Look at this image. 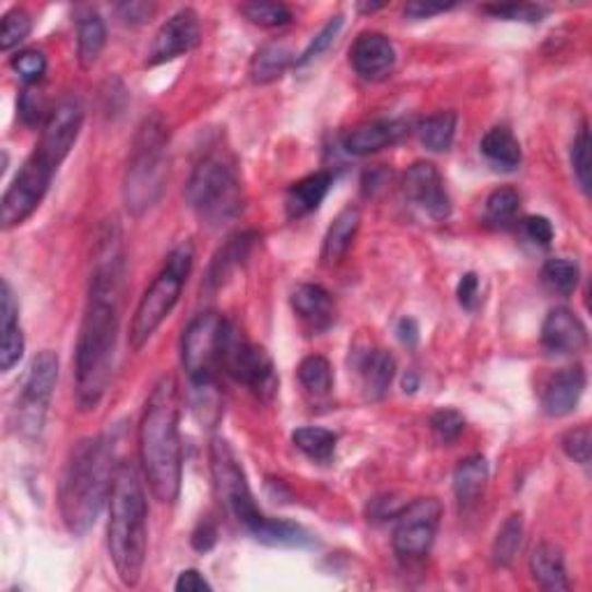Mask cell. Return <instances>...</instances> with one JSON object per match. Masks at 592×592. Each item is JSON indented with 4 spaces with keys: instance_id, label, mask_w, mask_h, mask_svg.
<instances>
[{
    "instance_id": "6da1fadb",
    "label": "cell",
    "mask_w": 592,
    "mask_h": 592,
    "mask_svg": "<svg viewBox=\"0 0 592 592\" xmlns=\"http://www.w3.org/2000/svg\"><path fill=\"white\" fill-rule=\"evenodd\" d=\"M126 292V254L121 227L107 223L95 248V267L88 283V299L74 347L76 405L82 412L103 403L114 368V354L121 327Z\"/></svg>"
},
{
    "instance_id": "7a4b0ae2",
    "label": "cell",
    "mask_w": 592,
    "mask_h": 592,
    "mask_svg": "<svg viewBox=\"0 0 592 592\" xmlns=\"http://www.w3.org/2000/svg\"><path fill=\"white\" fill-rule=\"evenodd\" d=\"M179 384L174 375L155 382L140 422V459L155 500L174 505L183 482V447L179 433Z\"/></svg>"
},
{
    "instance_id": "3957f363",
    "label": "cell",
    "mask_w": 592,
    "mask_h": 592,
    "mask_svg": "<svg viewBox=\"0 0 592 592\" xmlns=\"http://www.w3.org/2000/svg\"><path fill=\"white\" fill-rule=\"evenodd\" d=\"M116 467L114 447L105 436L86 438L70 451L58 486V509L74 537L86 535L109 505Z\"/></svg>"
},
{
    "instance_id": "277c9868",
    "label": "cell",
    "mask_w": 592,
    "mask_h": 592,
    "mask_svg": "<svg viewBox=\"0 0 592 592\" xmlns=\"http://www.w3.org/2000/svg\"><path fill=\"white\" fill-rule=\"evenodd\" d=\"M209 461H211V477L215 493H218L221 505L234 519V523L244 528L252 540L267 546H285V548H304L312 544L310 532L301 525L283 521V519H269L262 514V509L254 502L250 490L246 470L239 463L229 442L221 436H215L209 447Z\"/></svg>"
},
{
    "instance_id": "5b68a950",
    "label": "cell",
    "mask_w": 592,
    "mask_h": 592,
    "mask_svg": "<svg viewBox=\"0 0 592 592\" xmlns=\"http://www.w3.org/2000/svg\"><path fill=\"white\" fill-rule=\"evenodd\" d=\"M107 548L123 585L142 581L149 548V502L140 472L132 463H118L109 496Z\"/></svg>"
},
{
    "instance_id": "8992f818",
    "label": "cell",
    "mask_w": 592,
    "mask_h": 592,
    "mask_svg": "<svg viewBox=\"0 0 592 592\" xmlns=\"http://www.w3.org/2000/svg\"><path fill=\"white\" fill-rule=\"evenodd\" d=\"M169 130L161 114L146 116L137 128L123 176V202L128 213L142 215L153 209L165 192L169 174Z\"/></svg>"
},
{
    "instance_id": "52a82bcc",
    "label": "cell",
    "mask_w": 592,
    "mask_h": 592,
    "mask_svg": "<svg viewBox=\"0 0 592 592\" xmlns=\"http://www.w3.org/2000/svg\"><path fill=\"white\" fill-rule=\"evenodd\" d=\"M190 209L204 225L223 227L244 211V186L234 163L225 153H206L194 165L186 186Z\"/></svg>"
},
{
    "instance_id": "ba28073f",
    "label": "cell",
    "mask_w": 592,
    "mask_h": 592,
    "mask_svg": "<svg viewBox=\"0 0 592 592\" xmlns=\"http://www.w3.org/2000/svg\"><path fill=\"white\" fill-rule=\"evenodd\" d=\"M192 264H194V248L190 241L179 244L167 254L163 271L157 273V279L144 292L142 301L137 304L134 318L130 322L132 350H142L153 339V333L169 318V312L181 299V292L186 287Z\"/></svg>"
},
{
    "instance_id": "9c48e42d",
    "label": "cell",
    "mask_w": 592,
    "mask_h": 592,
    "mask_svg": "<svg viewBox=\"0 0 592 592\" xmlns=\"http://www.w3.org/2000/svg\"><path fill=\"white\" fill-rule=\"evenodd\" d=\"M221 364L227 375H232L239 384L248 387L260 401L269 403L273 401L275 393H279L281 380L269 352L260 345L248 343L244 335L234 329V324L229 327Z\"/></svg>"
},
{
    "instance_id": "30bf717a",
    "label": "cell",
    "mask_w": 592,
    "mask_h": 592,
    "mask_svg": "<svg viewBox=\"0 0 592 592\" xmlns=\"http://www.w3.org/2000/svg\"><path fill=\"white\" fill-rule=\"evenodd\" d=\"M58 163H54L43 151H33L24 167L19 169L14 181L3 194V229H12L24 225L31 215L39 209L47 197L54 176L58 171Z\"/></svg>"
},
{
    "instance_id": "8fae6325",
    "label": "cell",
    "mask_w": 592,
    "mask_h": 592,
    "mask_svg": "<svg viewBox=\"0 0 592 592\" xmlns=\"http://www.w3.org/2000/svg\"><path fill=\"white\" fill-rule=\"evenodd\" d=\"M229 327L232 322L213 310L194 315L190 320L181 339V364L188 380L213 378V368L221 364Z\"/></svg>"
},
{
    "instance_id": "7c38bea8",
    "label": "cell",
    "mask_w": 592,
    "mask_h": 592,
    "mask_svg": "<svg viewBox=\"0 0 592 592\" xmlns=\"http://www.w3.org/2000/svg\"><path fill=\"white\" fill-rule=\"evenodd\" d=\"M56 382H58V357L51 350L39 352L28 368L22 399L16 403L19 430H22L24 436L35 438L43 433L56 391Z\"/></svg>"
},
{
    "instance_id": "4fadbf2b",
    "label": "cell",
    "mask_w": 592,
    "mask_h": 592,
    "mask_svg": "<svg viewBox=\"0 0 592 592\" xmlns=\"http://www.w3.org/2000/svg\"><path fill=\"white\" fill-rule=\"evenodd\" d=\"M442 505L438 498H419L405 505L393 530V550L403 560H422L438 537Z\"/></svg>"
},
{
    "instance_id": "5bb4252c",
    "label": "cell",
    "mask_w": 592,
    "mask_h": 592,
    "mask_svg": "<svg viewBox=\"0 0 592 592\" xmlns=\"http://www.w3.org/2000/svg\"><path fill=\"white\" fill-rule=\"evenodd\" d=\"M401 188L405 202L426 215V218L440 223L451 215V197L440 169L433 163H414L407 167Z\"/></svg>"
},
{
    "instance_id": "9a60e30c",
    "label": "cell",
    "mask_w": 592,
    "mask_h": 592,
    "mask_svg": "<svg viewBox=\"0 0 592 592\" xmlns=\"http://www.w3.org/2000/svg\"><path fill=\"white\" fill-rule=\"evenodd\" d=\"M202 43V24L194 10L186 8L171 14L167 22L155 33L153 43L146 54V66L155 68L174 61V58L186 56Z\"/></svg>"
},
{
    "instance_id": "2e32d148",
    "label": "cell",
    "mask_w": 592,
    "mask_h": 592,
    "mask_svg": "<svg viewBox=\"0 0 592 592\" xmlns=\"http://www.w3.org/2000/svg\"><path fill=\"white\" fill-rule=\"evenodd\" d=\"M82 126H84V107L82 103L74 100V97H68V100L58 103L49 111L35 149L49 155L54 163L63 165V161L70 155V151L74 149L79 140Z\"/></svg>"
},
{
    "instance_id": "e0dca14e",
    "label": "cell",
    "mask_w": 592,
    "mask_h": 592,
    "mask_svg": "<svg viewBox=\"0 0 592 592\" xmlns=\"http://www.w3.org/2000/svg\"><path fill=\"white\" fill-rule=\"evenodd\" d=\"M350 63L366 82H382L396 68V47L384 33H362L350 49Z\"/></svg>"
},
{
    "instance_id": "ac0fdd59",
    "label": "cell",
    "mask_w": 592,
    "mask_h": 592,
    "mask_svg": "<svg viewBox=\"0 0 592 592\" xmlns=\"http://www.w3.org/2000/svg\"><path fill=\"white\" fill-rule=\"evenodd\" d=\"M542 347L550 357H571L588 347V327L569 308H554L542 324Z\"/></svg>"
},
{
    "instance_id": "d6986e66",
    "label": "cell",
    "mask_w": 592,
    "mask_h": 592,
    "mask_svg": "<svg viewBox=\"0 0 592 592\" xmlns=\"http://www.w3.org/2000/svg\"><path fill=\"white\" fill-rule=\"evenodd\" d=\"M585 370L581 366H569L550 375L542 393V410L554 419L567 417L577 410L585 391Z\"/></svg>"
},
{
    "instance_id": "ffe728a7",
    "label": "cell",
    "mask_w": 592,
    "mask_h": 592,
    "mask_svg": "<svg viewBox=\"0 0 592 592\" xmlns=\"http://www.w3.org/2000/svg\"><path fill=\"white\" fill-rule=\"evenodd\" d=\"M407 134V123L405 121H396V118H382V121H368L364 126H357L354 130H350L343 140V149L350 155H370L378 153L387 146L399 144L403 137Z\"/></svg>"
},
{
    "instance_id": "44dd1931",
    "label": "cell",
    "mask_w": 592,
    "mask_h": 592,
    "mask_svg": "<svg viewBox=\"0 0 592 592\" xmlns=\"http://www.w3.org/2000/svg\"><path fill=\"white\" fill-rule=\"evenodd\" d=\"M0 370H12L24 357L26 339L22 324H19V304L14 299V292L8 281H3V289H0Z\"/></svg>"
},
{
    "instance_id": "7402d4cb",
    "label": "cell",
    "mask_w": 592,
    "mask_h": 592,
    "mask_svg": "<svg viewBox=\"0 0 592 592\" xmlns=\"http://www.w3.org/2000/svg\"><path fill=\"white\" fill-rule=\"evenodd\" d=\"M357 372L362 380L364 399L370 403H378L387 396L393 378H396V359H393L387 350L372 347L366 350L359 357Z\"/></svg>"
},
{
    "instance_id": "603a6c76",
    "label": "cell",
    "mask_w": 592,
    "mask_h": 592,
    "mask_svg": "<svg viewBox=\"0 0 592 592\" xmlns=\"http://www.w3.org/2000/svg\"><path fill=\"white\" fill-rule=\"evenodd\" d=\"M292 308L312 331H327L335 322V301L322 285H299L292 292Z\"/></svg>"
},
{
    "instance_id": "cb8c5ba5",
    "label": "cell",
    "mask_w": 592,
    "mask_h": 592,
    "mask_svg": "<svg viewBox=\"0 0 592 592\" xmlns=\"http://www.w3.org/2000/svg\"><path fill=\"white\" fill-rule=\"evenodd\" d=\"M258 239H260L258 232H239L229 236L225 246L213 254V262L206 273V287L209 289L223 287L229 281V275L248 260V254Z\"/></svg>"
},
{
    "instance_id": "d4e9b609",
    "label": "cell",
    "mask_w": 592,
    "mask_h": 592,
    "mask_svg": "<svg viewBox=\"0 0 592 592\" xmlns=\"http://www.w3.org/2000/svg\"><path fill=\"white\" fill-rule=\"evenodd\" d=\"M530 575L535 583L546 592H567L569 579H567V567H565V554L563 548L542 542L530 554Z\"/></svg>"
},
{
    "instance_id": "484cf974",
    "label": "cell",
    "mask_w": 592,
    "mask_h": 592,
    "mask_svg": "<svg viewBox=\"0 0 592 592\" xmlns=\"http://www.w3.org/2000/svg\"><path fill=\"white\" fill-rule=\"evenodd\" d=\"M333 186V176L329 171H315L304 176L301 181H296L287 188L285 192V211L287 218L296 221L304 218V215L318 211L320 204L324 202V197L329 194Z\"/></svg>"
},
{
    "instance_id": "4316f807",
    "label": "cell",
    "mask_w": 592,
    "mask_h": 592,
    "mask_svg": "<svg viewBox=\"0 0 592 592\" xmlns=\"http://www.w3.org/2000/svg\"><path fill=\"white\" fill-rule=\"evenodd\" d=\"M359 225H362V213L357 206H345L339 215H335L322 244V262L327 267H335L345 260V254L350 252L354 239H357Z\"/></svg>"
},
{
    "instance_id": "83f0119b",
    "label": "cell",
    "mask_w": 592,
    "mask_h": 592,
    "mask_svg": "<svg viewBox=\"0 0 592 592\" xmlns=\"http://www.w3.org/2000/svg\"><path fill=\"white\" fill-rule=\"evenodd\" d=\"M479 153L484 161L498 171H517L523 163V151L517 134L507 126L490 128L479 142Z\"/></svg>"
},
{
    "instance_id": "f1b7e54d",
    "label": "cell",
    "mask_w": 592,
    "mask_h": 592,
    "mask_svg": "<svg viewBox=\"0 0 592 592\" xmlns=\"http://www.w3.org/2000/svg\"><path fill=\"white\" fill-rule=\"evenodd\" d=\"M488 484V461L484 457H467L453 470V496L461 509L475 507Z\"/></svg>"
},
{
    "instance_id": "f546056e",
    "label": "cell",
    "mask_w": 592,
    "mask_h": 592,
    "mask_svg": "<svg viewBox=\"0 0 592 592\" xmlns=\"http://www.w3.org/2000/svg\"><path fill=\"white\" fill-rule=\"evenodd\" d=\"M107 45L105 19L97 12H88L76 22V61L84 70H91Z\"/></svg>"
},
{
    "instance_id": "4dcf8cb0",
    "label": "cell",
    "mask_w": 592,
    "mask_h": 592,
    "mask_svg": "<svg viewBox=\"0 0 592 592\" xmlns=\"http://www.w3.org/2000/svg\"><path fill=\"white\" fill-rule=\"evenodd\" d=\"M294 63V54L283 43H269L250 61V79L252 84H273L287 72V68Z\"/></svg>"
},
{
    "instance_id": "1f68e13d",
    "label": "cell",
    "mask_w": 592,
    "mask_h": 592,
    "mask_svg": "<svg viewBox=\"0 0 592 592\" xmlns=\"http://www.w3.org/2000/svg\"><path fill=\"white\" fill-rule=\"evenodd\" d=\"M459 116L457 111H438L417 126L419 142L433 153H447L453 146V137H457Z\"/></svg>"
},
{
    "instance_id": "d6a6232c",
    "label": "cell",
    "mask_w": 592,
    "mask_h": 592,
    "mask_svg": "<svg viewBox=\"0 0 592 592\" xmlns=\"http://www.w3.org/2000/svg\"><path fill=\"white\" fill-rule=\"evenodd\" d=\"M190 405L206 428H213L218 424L223 414V396L218 391V382L215 378H200L190 380Z\"/></svg>"
},
{
    "instance_id": "836d02e7",
    "label": "cell",
    "mask_w": 592,
    "mask_h": 592,
    "mask_svg": "<svg viewBox=\"0 0 592 592\" xmlns=\"http://www.w3.org/2000/svg\"><path fill=\"white\" fill-rule=\"evenodd\" d=\"M294 447L304 451L310 461L329 463L335 453V445H339V436L329 428L320 426H304L292 433Z\"/></svg>"
},
{
    "instance_id": "e575fe53",
    "label": "cell",
    "mask_w": 592,
    "mask_h": 592,
    "mask_svg": "<svg viewBox=\"0 0 592 592\" xmlns=\"http://www.w3.org/2000/svg\"><path fill=\"white\" fill-rule=\"evenodd\" d=\"M523 544V517L511 514L498 530L496 542H493V563L496 567H509L514 563Z\"/></svg>"
},
{
    "instance_id": "d590c367",
    "label": "cell",
    "mask_w": 592,
    "mask_h": 592,
    "mask_svg": "<svg viewBox=\"0 0 592 592\" xmlns=\"http://www.w3.org/2000/svg\"><path fill=\"white\" fill-rule=\"evenodd\" d=\"M296 375H299L301 387L315 399L327 396L333 387L331 364H329V359L320 357V354H310V357H306L299 364V370H296Z\"/></svg>"
},
{
    "instance_id": "8d00e7d4",
    "label": "cell",
    "mask_w": 592,
    "mask_h": 592,
    "mask_svg": "<svg viewBox=\"0 0 592 592\" xmlns=\"http://www.w3.org/2000/svg\"><path fill=\"white\" fill-rule=\"evenodd\" d=\"M579 279H581L579 264L571 262V260H565V258H554L542 267L544 285L560 296L575 294V289L579 287Z\"/></svg>"
},
{
    "instance_id": "74e56055",
    "label": "cell",
    "mask_w": 592,
    "mask_h": 592,
    "mask_svg": "<svg viewBox=\"0 0 592 592\" xmlns=\"http://www.w3.org/2000/svg\"><path fill=\"white\" fill-rule=\"evenodd\" d=\"M521 209V194L514 188H498L488 194L486 200V221L490 225L507 227L514 223Z\"/></svg>"
},
{
    "instance_id": "f35d334b",
    "label": "cell",
    "mask_w": 592,
    "mask_h": 592,
    "mask_svg": "<svg viewBox=\"0 0 592 592\" xmlns=\"http://www.w3.org/2000/svg\"><path fill=\"white\" fill-rule=\"evenodd\" d=\"M33 31V19L26 10L14 8L3 16V26H0V49L12 51L19 47Z\"/></svg>"
},
{
    "instance_id": "ab89813d",
    "label": "cell",
    "mask_w": 592,
    "mask_h": 592,
    "mask_svg": "<svg viewBox=\"0 0 592 592\" xmlns=\"http://www.w3.org/2000/svg\"><path fill=\"white\" fill-rule=\"evenodd\" d=\"M12 70L22 76V82L26 86H35L39 84L45 79L47 74V56L43 51H37V49H24V51H16L12 56V61H10Z\"/></svg>"
},
{
    "instance_id": "60d3db41",
    "label": "cell",
    "mask_w": 592,
    "mask_h": 592,
    "mask_svg": "<svg viewBox=\"0 0 592 592\" xmlns=\"http://www.w3.org/2000/svg\"><path fill=\"white\" fill-rule=\"evenodd\" d=\"M241 12L252 24H258L262 28H283L292 22L289 8L281 3H248L241 5Z\"/></svg>"
},
{
    "instance_id": "b9f144b4",
    "label": "cell",
    "mask_w": 592,
    "mask_h": 592,
    "mask_svg": "<svg viewBox=\"0 0 592 592\" xmlns=\"http://www.w3.org/2000/svg\"><path fill=\"white\" fill-rule=\"evenodd\" d=\"M493 19H502V22H523V24H540L546 10L530 3H502V5H484L482 8Z\"/></svg>"
},
{
    "instance_id": "7bdbcfd3",
    "label": "cell",
    "mask_w": 592,
    "mask_h": 592,
    "mask_svg": "<svg viewBox=\"0 0 592 592\" xmlns=\"http://www.w3.org/2000/svg\"><path fill=\"white\" fill-rule=\"evenodd\" d=\"M430 430H433V436L438 438V442H442V445L457 442L465 430L463 414L457 410H438L430 417Z\"/></svg>"
},
{
    "instance_id": "ee69618b",
    "label": "cell",
    "mask_w": 592,
    "mask_h": 592,
    "mask_svg": "<svg viewBox=\"0 0 592 592\" xmlns=\"http://www.w3.org/2000/svg\"><path fill=\"white\" fill-rule=\"evenodd\" d=\"M571 169H575L577 181L581 190L590 192V132L583 123L575 137V144H571Z\"/></svg>"
},
{
    "instance_id": "f6af8a7d",
    "label": "cell",
    "mask_w": 592,
    "mask_h": 592,
    "mask_svg": "<svg viewBox=\"0 0 592 592\" xmlns=\"http://www.w3.org/2000/svg\"><path fill=\"white\" fill-rule=\"evenodd\" d=\"M341 28H343V16H341V14L331 16V19H329V24H327L318 35H315V37L310 39V45L306 47V51H304L299 58H296L294 63H296V66H306V63L312 61V58H318L320 54H324V51L333 45V39L339 37Z\"/></svg>"
},
{
    "instance_id": "bcb514c9",
    "label": "cell",
    "mask_w": 592,
    "mask_h": 592,
    "mask_svg": "<svg viewBox=\"0 0 592 592\" xmlns=\"http://www.w3.org/2000/svg\"><path fill=\"white\" fill-rule=\"evenodd\" d=\"M19 116H22V121L26 126H39L47 121V116L51 109H47V103H45V97L39 91H35L33 86H28L22 95H19Z\"/></svg>"
},
{
    "instance_id": "7dc6e473",
    "label": "cell",
    "mask_w": 592,
    "mask_h": 592,
    "mask_svg": "<svg viewBox=\"0 0 592 592\" xmlns=\"http://www.w3.org/2000/svg\"><path fill=\"white\" fill-rule=\"evenodd\" d=\"M563 451L575 463L588 465L590 463V451H592V433H590V428L579 426V428L567 430L563 436Z\"/></svg>"
},
{
    "instance_id": "c3c4849f",
    "label": "cell",
    "mask_w": 592,
    "mask_h": 592,
    "mask_svg": "<svg viewBox=\"0 0 592 592\" xmlns=\"http://www.w3.org/2000/svg\"><path fill=\"white\" fill-rule=\"evenodd\" d=\"M523 232L528 239L532 244H540V246H550V241H554V225H550L548 218H544V215H528V218L523 221Z\"/></svg>"
},
{
    "instance_id": "681fc988",
    "label": "cell",
    "mask_w": 592,
    "mask_h": 592,
    "mask_svg": "<svg viewBox=\"0 0 592 592\" xmlns=\"http://www.w3.org/2000/svg\"><path fill=\"white\" fill-rule=\"evenodd\" d=\"M457 296H459V304L465 308V310H475L482 301V287H479V275L477 273H465L461 283H459V289H457Z\"/></svg>"
},
{
    "instance_id": "f907efd6",
    "label": "cell",
    "mask_w": 592,
    "mask_h": 592,
    "mask_svg": "<svg viewBox=\"0 0 592 592\" xmlns=\"http://www.w3.org/2000/svg\"><path fill=\"white\" fill-rule=\"evenodd\" d=\"M457 8V3H436V0H414V3H407L405 5V16L407 19H430L436 14H442V12H449Z\"/></svg>"
},
{
    "instance_id": "816d5d0a",
    "label": "cell",
    "mask_w": 592,
    "mask_h": 592,
    "mask_svg": "<svg viewBox=\"0 0 592 592\" xmlns=\"http://www.w3.org/2000/svg\"><path fill=\"white\" fill-rule=\"evenodd\" d=\"M192 548L200 550V554H206V550H211L215 546V542H218V528H215L213 521L209 519H202L200 523H197V528L192 530Z\"/></svg>"
},
{
    "instance_id": "f5cc1de1",
    "label": "cell",
    "mask_w": 592,
    "mask_h": 592,
    "mask_svg": "<svg viewBox=\"0 0 592 592\" xmlns=\"http://www.w3.org/2000/svg\"><path fill=\"white\" fill-rule=\"evenodd\" d=\"M174 590L176 592H211L213 585L204 579L202 571L186 569V571H181L179 579H176Z\"/></svg>"
},
{
    "instance_id": "db71d44e",
    "label": "cell",
    "mask_w": 592,
    "mask_h": 592,
    "mask_svg": "<svg viewBox=\"0 0 592 592\" xmlns=\"http://www.w3.org/2000/svg\"><path fill=\"white\" fill-rule=\"evenodd\" d=\"M118 14H121V19L126 24H146L149 19L155 14V5L153 3H123L116 8Z\"/></svg>"
},
{
    "instance_id": "11a10c76",
    "label": "cell",
    "mask_w": 592,
    "mask_h": 592,
    "mask_svg": "<svg viewBox=\"0 0 592 592\" xmlns=\"http://www.w3.org/2000/svg\"><path fill=\"white\" fill-rule=\"evenodd\" d=\"M405 505L396 502L393 498H375L370 502V517L372 519H380V521H391V519H399V514L403 511Z\"/></svg>"
},
{
    "instance_id": "9f6ffc18",
    "label": "cell",
    "mask_w": 592,
    "mask_h": 592,
    "mask_svg": "<svg viewBox=\"0 0 592 592\" xmlns=\"http://www.w3.org/2000/svg\"><path fill=\"white\" fill-rule=\"evenodd\" d=\"M396 333H399V339L403 345L412 347V345H417L419 343V324L414 322L412 318H403L396 327Z\"/></svg>"
},
{
    "instance_id": "6f0895ef",
    "label": "cell",
    "mask_w": 592,
    "mask_h": 592,
    "mask_svg": "<svg viewBox=\"0 0 592 592\" xmlns=\"http://www.w3.org/2000/svg\"><path fill=\"white\" fill-rule=\"evenodd\" d=\"M417 387H419V378H417V372H414V370H407V375H405V378H403V389H405V393H414V391H417Z\"/></svg>"
},
{
    "instance_id": "680465c9",
    "label": "cell",
    "mask_w": 592,
    "mask_h": 592,
    "mask_svg": "<svg viewBox=\"0 0 592 592\" xmlns=\"http://www.w3.org/2000/svg\"><path fill=\"white\" fill-rule=\"evenodd\" d=\"M382 8H384V3H359V5H357V10L364 12V14H372V12H378V10H382Z\"/></svg>"
}]
</instances>
